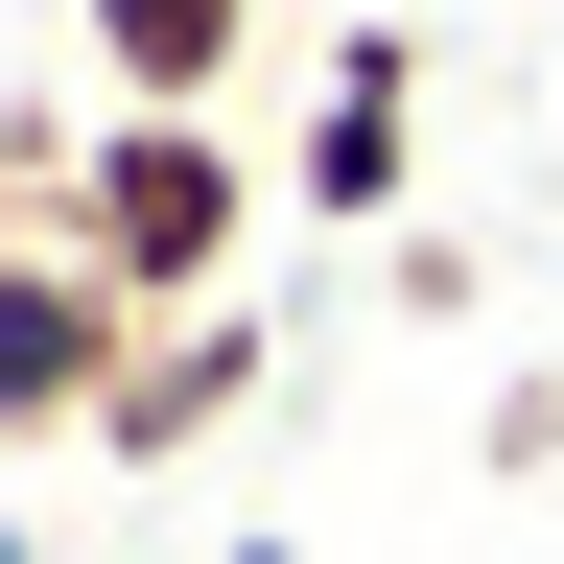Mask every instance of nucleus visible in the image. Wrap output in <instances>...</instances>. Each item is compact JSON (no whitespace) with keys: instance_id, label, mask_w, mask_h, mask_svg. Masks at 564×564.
Returning a JSON list of instances; mask_svg holds the SVG:
<instances>
[{"instance_id":"f257e3e1","label":"nucleus","mask_w":564,"mask_h":564,"mask_svg":"<svg viewBox=\"0 0 564 564\" xmlns=\"http://www.w3.org/2000/svg\"><path fill=\"white\" fill-rule=\"evenodd\" d=\"M259 212H282V165H259L236 118H118V95H95V141H70V212H47V236L95 259L141 329H165V306H236V236H259Z\"/></svg>"},{"instance_id":"0eeeda50","label":"nucleus","mask_w":564,"mask_h":564,"mask_svg":"<svg viewBox=\"0 0 564 564\" xmlns=\"http://www.w3.org/2000/svg\"><path fill=\"white\" fill-rule=\"evenodd\" d=\"M0 564H24V518H0Z\"/></svg>"},{"instance_id":"423d86ee","label":"nucleus","mask_w":564,"mask_h":564,"mask_svg":"<svg viewBox=\"0 0 564 564\" xmlns=\"http://www.w3.org/2000/svg\"><path fill=\"white\" fill-rule=\"evenodd\" d=\"M212 564H306V541H212Z\"/></svg>"},{"instance_id":"7ed1b4c3","label":"nucleus","mask_w":564,"mask_h":564,"mask_svg":"<svg viewBox=\"0 0 564 564\" xmlns=\"http://www.w3.org/2000/svg\"><path fill=\"white\" fill-rule=\"evenodd\" d=\"M118 352H141V306H118L95 259H70V236H0V423H24V447H47V423L95 447Z\"/></svg>"},{"instance_id":"f03ea898","label":"nucleus","mask_w":564,"mask_h":564,"mask_svg":"<svg viewBox=\"0 0 564 564\" xmlns=\"http://www.w3.org/2000/svg\"><path fill=\"white\" fill-rule=\"evenodd\" d=\"M400 188H423V47L400 24H329V95H306V141H282V212H306V236H377Z\"/></svg>"},{"instance_id":"39448f33","label":"nucleus","mask_w":564,"mask_h":564,"mask_svg":"<svg viewBox=\"0 0 564 564\" xmlns=\"http://www.w3.org/2000/svg\"><path fill=\"white\" fill-rule=\"evenodd\" d=\"M259 24H282V0H70V47H95V95H118V118H212Z\"/></svg>"},{"instance_id":"20e7f679","label":"nucleus","mask_w":564,"mask_h":564,"mask_svg":"<svg viewBox=\"0 0 564 564\" xmlns=\"http://www.w3.org/2000/svg\"><path fill=\"white\" fill-rule=\"evenodd\" d=\"M259 377H282V329H259V306H165V329L118 352L95 447H118V470H188V447H236V423H259Z\"/></svg>"}]
</instances>
